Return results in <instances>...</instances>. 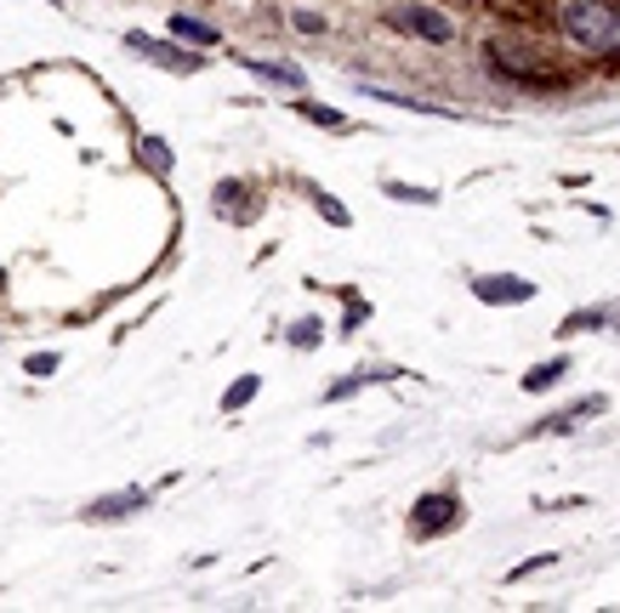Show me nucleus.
<instances>
[{
	"instance_id": "0eeeda50",
	"label": "nucleus",
	"mask_w": 620,
	"mask_h": 613,
	"mask_svg": "<svg viewBox=\"0 0 620 613\" xmlns=\"http://www.w3.org/2000/svg\"><path fill=\"white\" fill-rule=\"evenodd\" d=\"M171 34H177V41H193V46H211V41H217V29H211V23H200V18H182V12L171 18Z\"/></svg>"
},
{
	"instance_id": "f3484780",
	"label": "nucleus",
	"mask_w": 620,
	"mask_h": 613,
	"mask_svg": "<svg viewBox=\"0 0 620 613\" xmlns=\"http://www.w3.org/2000/svg\"><path fill=\"white\" fill-rule=\"evenodd\" d=\"M52 369H57V353H35V358H29V375H41V381H46Z\"/></svg>"
},
{
	"instance_id": "9d476101",
	"label": "nucleus",
	"mask_w": 620,
	"mask_h": 613,
	"mask_svg": "<svg viewBox=\"0 0 620 613\" xmlns=\"http://www.w3.org/2000/svg\"><path fill=\"white\" fill-rule=\"evenodd\" d=\"M256 387H263V381H256V375H240V381L222 392V409H245V403L256 398Z\"/></svg>"
},
{
	"instance_id": "f257e3e1",
	"label": "nucleus",
	"mask_w": 620,
	"mask_h": 613,
	"mask_svg": "<svg viewBox=\"0 0 620 613\" xmlns=\"http://www.w3.org/2000/svg\"><path fill=\"white\" fill-rule=\"evenodd\" d=\"M564 34L586 52H620V0H564Z\"/></svg>"
},
{
	"instance_id": "39448f33",
	"label": "nucleus",
	"mask_w": 620,
	"mask_h": 613,
	"mask_svg": "<svg viewBox=\"0 0 620 613\" xmlns=\"http://www.w3.org/2000/svg\"><path fill=\"white\" fill-rule=\"evenodd\" d=\"M473 290H478V301H530L535 296V285L530 279H512V272H507V279H478Z\"/></svg>"
},
{
	"instance_id": "7ed1b4c3",
	"label": "nucleus",
	"mask_w": 620,
	"mask_h": 613,
	"mask_svg": "<svg viewBox=\"0 0 620 613\" xmlns=\"http://www.w3.org/2000/svg\"><path fill=\"white\" fill-rule=\"evenodd\" d=\"M394 29L421 34V41H450V34H455V23L444 12H433V7H399L394 12Z\"/></svg>"
},
{
	"instance_id": "f03ea898",
	"label": "nucleus",
	"mask_w": 620,
	"mask_h": 613,
	"mask_svg": "<svg viewBox=\"0 0 620 613\" xmlns=\"http://www.w3.org/2000/svg\"><path fill=\"white\" fill-rule=\"evenodd\" d=\"M455 517H462V500H455V494H421L416 511H410V528L428 539V534H444Z\"/></svg>"
},
{
	"instance_id": "ddd939ff",
	"label": "nucleus",
	"mask_w": 620,
	"mask_h": 613,
	"mask_svg": "<svg viewBox=\"0 0 620 613\" xmlns=\"http://www.w3.org/2000/svg\"><path fill=\"white\" fill-rule=\"evenodd\" d=\"M387 193H394V199H416V204H433L439 199L433 188H405V182H387Z\"/></svg>"
},
{
	"instance_id": "1a4fd4ad",
	"label": "nucleus",
	"mask_w": 620,
	"mask_h": 613,
	"mask_svg": "<svg viewBox=\"0 0 620 613\" xmlns=\"http://www.w3.org/2000/svg\"><path fill=\"white\" fill-rule=\"evenodd\" d=\"M376 381H394V369H358V375H347V381H336V387H331V398H347V392L376 387Z\"/></svg>"
},
{
	"instance_id": "a211bd4d",
	"label": "nucleus",
	"mask_w": 620,
	"mask_h": 613,
	"mask_svg": "<svg viewBox=\"0 0 620 613\" xmlns=\"http://www.w3.org/2000/svg\"><path fill=\"white\" fill-rule=\"evenodd\" d=\"M302 114H308V120H319V125H342V114H336V109H313V102H302Z\"/></svg>"
},
{
	"instance_id": "423d86ee",
	"label": "nucleus",
	"mask_w": 620,
	"mask_h": 613,
	"mask_svg": "<svg viewBox=\"0 0 620 613\" xmlns=\"http://www.w3.org/2000/svg\"><path fill=\"white\" fill-rule=\"evenodd\" d=\"M251 75H263V80H274V86H285V91H302V68H290V63H263V57H240Z\"/></svg>"
},
{
	"instance_id": "f8f14e48",
	"label": "nucleus",
	"mask_w": 620,
	"mask_h": 613,
	"mask_svg": "<svg viewBox=\"0 0 620 613\" xmlns=\"http://www.w3.org/2000/svg\"><path fill=\"white\" fill-rule=\"evenodd\" d=\"M319 330H324L319 319H302L297 330H290V347H313V341H319Z\"/></svg>"
},
{
	"instance_id": "dca6fc26",
	"label": "nucleus",
	"mask_w": 620,
	"mask_h": 613,
	"mask_svg": "<svg viewBox=\"0 0 620 613\" xmlns=\"http://www.w3.org/2000/svg\"><path fill=\"white\" fill-rule=\"evenodd\" d=\"M319 211H324V222H336V227H347V211L331 199V193H319Z\"/></svg>"
},
{
	"instance_id": "2eb2a0df",
	"label": "nucleus",
	"mask_w": 620,
	"mask_h": 613,
	"mask_svg": "<svg viewBox=\"0 0 620 613\" xmlns=\"http://www.w3.org/2000/svg\"><path fill=\"white\" fill-rule=\"evenodd\" d=\"M604 324V313H575V319H564V335H580V330H598Z\"/></svg>"
},
{
	"instance_id": "20e7f679",
	"label": "nucleus",
	"mask_w": 620,
	"mask_h": 613,
	"mask_svg": "<svg viewBox=\"0 0 620 613\" xmlns=\"http://www.w3.org/2000/svg\"><path fill=\"white\" fill-rule=\"evenodd\" d=\"M143 505H148L143 489H120V494L91 500V505H86V517H91V523H114V517H132V511H143Z\"/></svg>"
},
{
	"instance_id": "6e6552de",
	"label": "nucleus",
	"mask_w": 620,
	"mask_h": 613,
	"mask_svg": "<svg viewBox=\"0 0 620 613\" xmlns=\"http://www.w3.org/2000/svg\"><path fill=\"white\" fill-rule=\"evenodd\" d=\"M564 369H569V358H546V364H535V369L524 375V392H541V387H552Z\"/></svg>"
},
{
	"instance_id": "4468645a",
	"label": "nucleus",
	"mask_w": 620,
	"mask_h": 613,
	"mask_svg": "<svg viewBox=\"0 0 620 613\" xmlns=\"http://www.w3.org/2000/svg\"><path fill=\"white\" fill-rule=\"evenodd\" d=\"M552 562H558V557L541 551V557H530V562H518V568H512V579H530V573H541V568H552Z\"/></svg>"
},
{
	"instance_id": "9b49d317",
	"label": "nucleus",
	"mask_w": 620,
	"mask_h": 613,
	"mask_svg": "<svg viewBox=\"0 0 620 613\" xmlns=\"http://www.w3.org/2000/svg\"><path fill=\"white\" fill-rule=\"evenodd\" d=\"M137 154H143L148 170H171V148L159 143V136H143V148H137Z\"/></svg>"
},
{
	"instance_id": "aec40b11",
	"label": "nucleus",
	"mask_w": 620,
	"mask_h": 613,
	"mask_svg": "<svg viewBox=\"0 0 620 613\" xmlns=\"http://www.w3.org/2000/svg\"><path fill=\"white\" fill-rule=\"evenodd\" d=\"M0 290H7V272H0Z\"/></svg>"
},
{
	"instance_id": "6ab92c4d",
	"label": "nucleus",
	"mask_w": 620,
	"mask_h": 613,
	"mask_svg": "<svg viewBox=\"0 0 620 613\" xmlns=\"http://www.w3.org/2000/svg\"><path fill=\"white\" fill-rule=\"evenodd\" d=\"M297 29H302V34H319V29H324V18H319V12H308V7H302V12H297Z\"/></svg>"
}]
</instances>
